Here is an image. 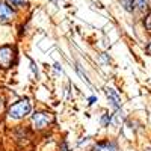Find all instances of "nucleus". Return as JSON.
Listing matches in <instances>:
<instances>
[{
  "label": "nucleus",
  "mask_w": 151,
  "mask_h": 151,
  "mask_svg": "<svg viewBox=\"0 0 151 151\" xmlns=\"http://www.w3.org/2000/svg\"><path fill=\"white\" fill-rule=\"evenodd\" d=\"M32 110V104L29 103V100H21V101H17L15 104H12L8 110L9 118L12 119H21L26 115H29Z\"/></svg>",
  "instance_id": "f257e3e1"
},
{
  "label": "nucleus",
  "mask_w": 151,
  "mask_h": 151,
  "mask_svg": "<svg viewBox=\"0 0 151 151\" xmlns=\"http://www.w3.org/2000/svg\"><path fill=\"white\" fill-rule=\"evenodd\" d=\"M55 121V116L52 113H47V112H38L32 115V125L36 130H42L45 129L48 124H52Z\"/></svg>",
  "instance_id": "f03ea898"
},
{
  "label": "nucleus",
  "mask_w": 151,
  "mask_h": 151,
  "mask_svg": "<svg viewBox=\"0 0 151 151\" xmlns=\"http://www.w3.org/2000/svg\"><path fill=\"white\" fill-rule=\"evenodd\" d=\"M15 60V50L11 45L0 47V67L2 68H11Z\"/></svg>",
  "instance_id": "7ed1b4c3"
},
{
  "label": "nucleus",
  "mask_w": 151,
  "mask_h": 151,
  "mask_svg": "<svg viewBox=\"0 0 151 151\" xmlns=\"http://www.w3.org/2000/svg\"><path fill=\"white\" fill-rule=\"evenodd\" d=\"M14 17H15V12L12 11V8L0 0V23H9Z\"/></svg>",
  "instance_id": "20e7f679"
},
{
  "label": "nucleus",
  "mask_w": 151,
  "mask_h": 151,
  "mask_svg": "<svg viewBox=\"0 0 151 151\" xmlns=\"http://www.w3.org/2000/svg\"><path fill=\"white\" fill-rule=\"evenodd\" d=\"M106 97L109 98V103L115 107V109H119L122 101H121V95L118 94V91H115L113 88H106Z\"/></svg>",
  "instance_id": "39448f33"
},
{
  "label": "nucleus",
  "mask_w": 151,
  "mask_h": 151,
  "mask_svg": "<svg viewBox=\"0 0 151 151\" xmlns=\"http://www.w3.org/2000/svg\"><path fill=\"white\" fill-rule=\"evenodd\" d=\"M94 151H118V145L115 142H98L94 147Z\"/></svg>",
  "instance_id": "423d86ee"
},
{
  "label": "nucleus",
  "mask_w": 151,
  "mask_h": 151,
  "mask_svg": "<svg viewBox=\"0 0 151 151\" xmlns=\"http://www.w3.org/2000/svg\"><path fill=\"white\" fill-rule=\"evenodd\" d=\"M147 8H148V0H134L133 11H136V12H144Z\"/></svg>",
  "instance_id": "0eeeda50"
},
{
  "label": "nucleus",
  "mask_w": 151,
  "mask_h": 151,
  "mask_svg": "<svg viewBox=\"0 0 151 151\" xmlns=\"http://www.w3.org/2000/svg\"><path fill=\"white\" fill-rule=\"evenodd\" d=\"M121 3L124 6L125 11H129V12H133V5H134V0H121Z\"/></svg>",
  "instance_id": "6e6552de"
},
{
  "label": "nucleus",
  "mask_w": 151,
  "mask_h": 151,
  "mask_svg": "<svg viewBox=\"0 0 151 151\" xmlns=\"http://www.w3.org/2000/svg\"><path fill=\"white\" fill-rule=\"evenodd\" d=\"M144 24H145V29L148 30V32H151V12L145 17V20H144Z\"/></svg>",
  "instance_id": "1a4fd4ad"
},
{
  "label": "nucleus",
  "mask_w": 151,
  "mask_h": 151,
  "mask_svg": "<svg viewBox=\"0 0 151 151\" xmlns=\"http://www.w3.org/2000/svg\"><path fill=\"white\" fill-rule=\"evenodd\" d=\"M110 119H112V116H110V115H104V116H103V119H101V124H103V125H107V124L110 122Z\"/></svg>",
  "instance_id": "9d476101"
},
{
  "label": "nucleus",
  "mask_w": 151,
  "mask_h": 151,
  "mask_svg": "<svg viewBox=\"0 0 151 151\" xmlns=\"http://www.w3.org/2000/svg\"><path fill=\"white\" fill-rule=\"evenodd\" d=\"M9 2L14 5V6H20V5H23V0H9Z\"/></svg>",
  "instance_id": "9b49d317"
},
{
  "label": "nucleus",
  "mask_w": 151,
  "mask_h": 151,
  "mask_svg": "<svg viewBox=\"0 0 151 151\" xmlns=\"http://www.w3.org/2000/svg\"><path fill=\"white\" fill-rule=\"evenodd\" d=\"M147 52H148V53H150V55H151V42H150V44H148V45H147Z\"/></svg>",
  "instance_id": "f8f14e48"
},
{
  "label": "nucleus",
  "mask_w": 151,
  "mask_h": 151,
  "mask_svg": "<svg viewBox=\"0 0 151 151\" xmlns=\"http://www.w3.org/2000/svg\"><path fill=\"white\" fill-rule=\"evenodd\" d=\"M2 110H3V100L0 98V112H2Z\"/></svg>",
  "instance_id": "ddd939ff"
},
{
  "label": "nucleus",
  "mask_w": 151,
  "mask_h": 151,
  "mask_svg": "<svg viewBox=\"0 0 151 151\" xmlns=\"http://www.w3.org/2000/svg\"><path fill=\"white\" fill-rule=\"evenodd\" d=\"M62 151H68V148H67V144H62Z\"/></svg>",
  "instance_id": "4468645a"
},
{
  "label": "nucleus",
  "mask_w": 151,
  "mask_h": 151,
  "mask_svg": "<svg viewBox=\"0 0 151 151\" xmlns=\"http://www.w3.org/2000/svg\"><path fill=\"white\" fill-rule=\"evenodd\" d=\"M147 151H151V150H147Z\"/></svg>",
  "instance_id": "2eb2a0df"
}]
</instances>
